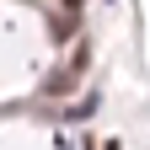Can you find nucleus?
I'll list each match as a JSON object with an SVG mask.
<instances>
[{"label": "nucleus", "instance_id": "1", "mask_svg": "<svg viewBox=\"0 0 150 150\" xmlns=\"http://www.w3.org/2000/svg\"><path fill=\"white\" fill-rule=\"evenodd\" d=\"M64 6H70V11H81V6H86V0H64Z\"/></svg>", "mask_w": 150, "mask_h": 150}, {"label": "nucleus", "instance_id": "2", "mask_svg": "<svg viewBox=\"0 0 150 150\" xmlns=\"http://www.w3.org/2000/svg\"><path fill=\"white\" fill-rule=\"evenodd\" d=\"M107 150H118V145H107Z\"/></svg>", "mask_w": 150, "mask_h": 150}]
</instances>
